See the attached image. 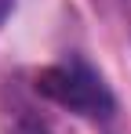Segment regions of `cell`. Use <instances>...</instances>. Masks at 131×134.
Wrapping results in <instances>:
<instances>
[{
    "label": "cell",
    "mask_w": 131,
    "mask_h": 134,
    "mask_svg": "<svg viewBox=\"0 0 131 134\" xmlns=\"http://www.w3.org/2000/svg\"><path fill=\"white\" fill-rule=\"evenodd\" d=\"M11 7H15V0H0V22L11 15Z\"/></svg>",
    "instance_id": "7a4b0ae2"
},
{
    "label": "cell",
    "mask_w": 131,
    "mask_h": 134,
    "mask_svg": "<svg viewBox=\"0 0 131 134\" xmlns=\"http://www.w3.org/2000/svg\"><path fill=\"white\" fill-rule=\"evenodd\" d=\"M15 134H44V131H40V127H33V123H22Z\"/></svg>",
    "instance_id": "3957f363"
},
{
    "label": "cell",
    "mask_w": 131,
    "mask_h": 134,
    "mask_svg": "<svg viewBox=\"0 0 131 134\" xmlns=\"http://www.w3.org/2000/svg\"><path fill=\"white\" fill-rule=\"evenodd\" d=\"M37 91L44 98H51L55 105H62L69 112H80L91 120H102L113 112V94L102 83V76L84 62H58L37 72Z\"/></svg>",
    "instance_id": "6da1fadb"
}]
</instances>
